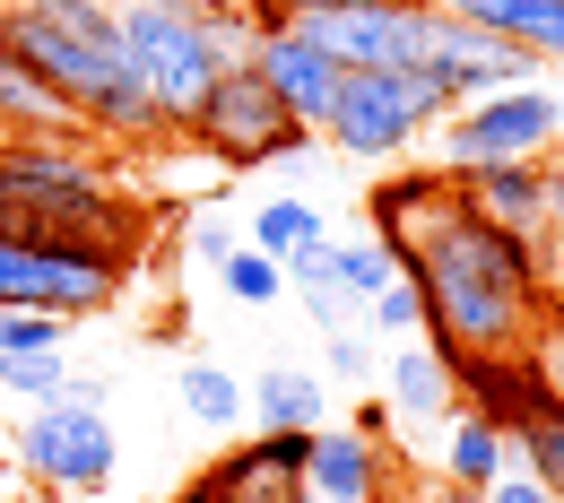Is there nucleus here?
Segmentation results:
<instances>
[{
	"label": "nucleus",
	"mask_w": 564,
	"mask_h": 503,
	"mask_svg": "<svg viewBox=\"0 0 564 503\" xmlns=\"http://www.w3.org/2000/svg\"><path fill=\"white\" fill-rule=\"evenodd\" d=\"M409 270L425 295V348L434 357H503V348H530L547 295H556V261L539 234H512L478 217L469 200L425 226L409 243Z\"/></svg>",
	"instance_id": "nucleus-1"
},
{
	"label": "nucleus",
	"mask_w": 564,
	"mask_h": 503,
	"mask_svg": "<svg viewBox=\"0 0 564 503\" xmlns=\"http://www.w3.org/2000/svg\"><path fill=\"white\" fill-rule=\"evenodd\" d=\"M0 234L9 243H113L140 252L148 209H131L96 156L70 140H0Z\"/></svg>",
	"instance_id": "nucleus-2"
},
{
	"label": "nucleus",
	"mask_w": 564,
	"mask_h": 503,
	"mask_svg": "<svg viewBox=\"0 0 564 503\" xmlns=\"http://www.w3.org/2000/svg\"><path fill=\"white\" fill-rule=\"evenodd\" d=\"M452 105L460 96H452L443 70H348L330 113H322V131H330L339 156H409Z\"/></svg>",
	"instance_id": "nucleus-3"
},
{
	"label": "nucleus",
	"mask_w": 564,
	"mask_h": 503,
	"mask_svg": "<svg viewBox=\"0 0 564 503\" xmlns=\"http://www.w3.org/2000/svg\"><path fill=\"white\" fill-rule=\"evenodd\" d=\"M183 131H192V147H200L209 165H226V174H243V165H286V156L313 147V131L270 96V78L252 70V62H226V70L209 78V96L192 105Z\"/></svg>",
	"instance_id": "nucleus-4"
},
{
	"label": "nucleus",
	"mask_w": 564,
	"mask_h": 503,
	"mask_svg": "<svg viewBox=\"0 0 564 503\" xmlns=\"http://www.w3.org/2000/svg\"><path fill=\"white\" fill-rule=\"evenodd\" d=\"M122 62L140 70V87L156 96V113L183 131L192 105L209 96V78L226 70L209 18L200 9H156V0H122Z\"/></svg>",
	"instance_id": "nucleus-5"
},
{
	"label": "nucleus",
	"mask_w": 564,
	"mask_h": 503,
	"mask_svg": "<svg viewBox=\"0 0 564 503\" xmlns=\"http://www.w3.org/2000/svg\"><path fill=\"white\" fill-rule=\"evenodd\" d=\"M122 252L113 243H9L0 234V304H44L62 321H87L122 295Z\"/></svg>",
	"instance_id": "nucleus-6"
},
{
	"label": "nucleus",
	"mask_w": 564,
	"mask_h": 503,
	"mask_svg": "<svg viewBox=\"0 0 564 503\" xmlns=\"http://www.w3.org/2000/svg\"><path fill=\"white\" fill-rule=\"evenodd\" d=\"M443 165L452 174H469V165H503V156H547L564 140V105L556 87H495V96H469V105H452L443 122Z\"/></svg>",
	"instance_id": "nucleus-7"
},
{
	"label": "nucleus",
	"mask_w": 564,
	"mask_h": 503,
	"mask_svg": "<svg viewBox=\"0 0 564 503\" xmlns=\"http://www.w3.org/2000/svg\"><path fill=\"white\" fill-rule=\"evenodd\" d=\"M434 0H373V9H313L295 18L339 70H425L434 53Z\"/></svg>",
	"instance_id": "nucleus-8"
},
{
	"label": "nucleus",
	"mask_w": 564,
	"mask_h": 503,
	"mask_svg": "<svg viewBox=\"0 0 564 503\" xmlns=\"http://www.w3.org/2000/svg\"><path fill=\"white\" fill-rule=\"evenodd\" d=\"M18 460L35 486H62V495H87L113 478V417L105 408H78V400H44L26 426H18Z\"/></svg>",
	"instance_id": "nucleus-9"
},
{
	"label": "nucleus",
	"mask_w": 564,
	"mask_h": 503,
	"mask_svg": "<svg viewBox=\"0 0 564 503\" xmlns=\"http://www.w3.org/2000/svg\"><path fill=\"white\" fill-rule=\"evenodd\" d=\"M443 364H452V400L478 408L495 434H521V426H539L547 408H564L530 348H503V357H443Z\"/></svg>",
	"instance_id": "nucleus-10"
},
{
	"label": "nucleus",
	"mask_w": 564,
	"mask_h": 503,
	"mask_svg": "<svg viewBox=\"0 0 564 503\" xmlns=\"http://www.w3.org/2000/svg\"><path fill=\"white\" fill-rule=\"evenodd\" d=\"M443 9V0H434ZM425 70L452 78V96L469 105V96H495V87H530L539 78V62L521 53V44H503V35H487V26H469V18H434V53H425Z\"/></svg>",
	"instance_id": "nucleus-11"
},
{
	"label": "nucleus",
	"mask_w": 564,
	"mask_h": 503,
	"mask_svg": "<svg viewBox=\"0 0 564 503\" xmlns=\"http://www.w3.org/2000/svg\"><path fill=\"white\" fill-rule=\"evenodd\" d=\"M252 70L270 78V96H279L286 113L304 122V131H322V113H330V96H339V62L304 35V26H270V35H252V53H243Z\"/></svg>",
	"instance_id": "nucleus-12"
},
{
	"label": "nucleus",
	"mask_w": 564,
	"mask_h": 503,
	"mask_svg": "<svg viewBox=\"0 0 564 503\" xmlns=\"http://www.w3.org/2000/svg\"><path fill=\"white\" fill-rule=\"evenodd\" d=\"M452 200H460V174H452V165H400V174H382V183L365 192V234L400 261Z\"/></svg>",
	"instance_id": "nucleus-13"
},
{
	"label": "nucleus",
	"mask_w": 564,
	"mask_h": 503,
	"mask_svg": "<svg viewBox=\"0 0 564 503\" xmlns=\"http://www.w3.org/2000/svg\"><path fill=\"white\" fill-rule=\"evenodd\" d=\"M304 495L313 503H373V495H391V451L365 442L356 426H313Z\"/></svg>",
	"instance_id": "nucleus-14"
},
{
	"label": "nucleus",
	"mask_w": 564,
	"mask_h": 503,
	"mask_svg": "<svg viewBox=\"0 0 564 503\" xmlns=\"http://www.w3.org/2000/svg\"><path fill=\"white\" fill-rule=\"evenodd\" d=\"M460 200L512 234H547V156H503V165H469Z\"/></svg>",
	"instance_id": "nucleus-15"
},
{
	"label": "nucleus",
	"mask_w": 564,
	"mask_h": 503,
	"mask_svg": "<svg viewBox=\"0 0 564 503\" xmlns=\"http://www.w3.org/2000/svg\"><path fill=\"white\" fill-rule=\"evenodd\" d=\"M443 9L503 35V44H521L530 62H564V0H443Z\"/></svg>",
	"instance_id": "nucleus-16"
},
{
	"label": "nucleus",
	"mask_w": 564,
	"mask_h": 503,
	"mask_svg": "<svg viewBox=\"0 0 564 503\" xmlns=\"http://www.w3.org/2000/svg\"><path fill=\"white\" fill-rule=\"evenodd\" d=\"M460 400H452V364L434 357V348H391V417L400 426H443Z\"/></svg>",
	"instance_id": "nucleus-17"
},
{
	"label": "nucleus",
	"mask_w": 564,
	"mask_h": 503,
	"mask_svg": "<svg viewBox=\"0 0 564 503\" xmlns=\"http://www.w3.org/2000/svg\"><path fill=\"white\" fill-rule=\"evenodd\" d=\"M279 270H286V287L304 295V313H313L322 330H348L356 313H365V304H356V295L339 287V243H330V234H322V243H295Z\"/></svg>",
	"instance_id": "nucleus-18"
},
{
	"label": "nucleus",
	"mask_w": 564,
	"mask_h": 503,
	"mask_svg": "<svg viewBox=\"0 0 564 503\" xmlns=\"http://www.w3.org/2000/svg\"><path fill=\"white\" fill-rule=\"evenodd\" d=\"M243 417H261V426H322L330 391L304 364H261V382H243Z\"/></svg>",
	"instance_id": "nucleus-19"
},
{
	"label": "nucleus",
	"mask_w": 564,
	"mask_h": 503,
	"mask_svg": "<svg viewBox=\"0 0 564 503\" xmlns=\"http://www.w3.org/2000/svg\"><path fill=\"white\" fill-rule=\"evenodd\" d=\"M512 469V434H495L478 408H452L443 417V478H460V486H487Z\"/></svg>",
	"instance_id": "nucleus-20"
},
{
	"label": "nucleus",
	"mask_w": 564,
	"mask_h": 503,
	"mask_svg": "<svg viewBox=\"0 0 564 503\" xmlns=\"http://www.w3.org/2000/svg\"><path fill=\"white\" fill-rule=\"evenodd\" d=\"M174 391H183V417H192V426H209V434L243 426V373H226L217 357H192Z\"/></svg>",
	"instance_id": "nucleus-21"
},
{
	"label": "nucleus",
	"mask_w": 564,
	"mask_h": 503,
	"mask_svg": "<svg viewBox=\"0 0 564 503\" xmlns=\"http://www.w3.org/2000/svg\"><path fill=\"white\" fill-rule=\"evenodd\" d=\"M200 478H209V486H217L226 503H286V495H295V486H279V478H270L261 442H235V451H217Z\"/></svg>",
	"instance_id": "nucleus-22"
},
{
	"label": "nucleus",
	"mask_w": 564,
	"mask_h": 503,
	"mask_svg": "<svg viewBox=\"0 0 564 503\" xmlns=\"http://www.w3.org/2000/svg\"><path fill=\"white\" fill-rule=\"evenodd\" d=\"M322 234H330V217L313 200H261L252 209V252H270V261H286L295 243H322Z\"/></svg>",
	"instance_id": "nucleus-23"
},
{
	"label": "nucleus",
	"mask_w": 564,
	"mask_h": 503,
	"mask_svg": "<svg viewBox=\"0 0 564 503\" xmlns=\"http://www.w3.org/2000/svg\"><path fill=\"white\" fill-rule=\"evenodd\" d=\"M512 469H530L539 486H556V495H564V408H547L539 426L512 434Z\"/></svg>",
	"instance_id": "nucleus-24"
},
{
	"label": "nucleus",
	"mask_w": 564,
	"mask_h": 503,
	"mask_svg": "<svg viewBox=\"0 0 564 503\" xmlns=\"http://www.w3.org/2000/svg\"><path fill=\"white\" fill-rule=\"evenodd\" d=\"M62 382H70V357L62 348H35V357H0V391L9 400H62Z\"/></svg>",
	"instance_id": "nucleus-25"
},
{
	"label": "nucleus",
	"mask_w": 564,
	"mask_h": 503,
	"mask_svg": "<svg viewBox=\"0 0 564 503\" xmlns=\"http://www.w3.org/2000/svg\"><path fill=\"white\" fill-rule=\"evenodd\" d=\"M217 278H226L235 304H279V295H286V270L270 261V252H252V243H235V252L217 261Z\"/></svg>",
	"instance_id": "nucleus-26"
},
{
	"label": "nucleus",
	"mask_w": 564,
	"mask_h": 503,
	"mask_svg": "<svg viewBox=\"0 0 564 503\" xmlns=\"http://www.w3.org/2000/svg\"><path fill=\"white\" fill-rule=\"evenodd\" d=\"M70 321L44 313V304H0V357H35V348H62Z\"/></svg>",
	"instance_id": "nucleus-27"
},
{
	"label": "nucleus",
	"mask_w": 564,
	"mask_h": 503,
	"mask_svg": "<svg viewBox=\"0 0 564 503\" xmlns=\"http://www.w3.org/2000/svg\"><path fill=\"white\" fill-rule=\"evenodd\" d=\"M400 270H409V252L391 261V252H382L373 234H365V243H339V287H348L356 304H365V295H382L391 278H400Z\"/></svg>",
	"instance_id": "nucleus-28"
},
{
	"label": "nucleus",
	"mask_w": 564,
	"mask_h": 503,
	"mask_svg": "<svg viewBox=\"0 0 564 503\" xmlns=\"http://www.w3.org/2000/svg\"><path fill=\"white\" fill-rule=\"evenodd\" d=\"M365 313H373V321H382L391 339H417V330H425V295H417V270H400V278H391L382 295H365Z\"/></svg>",
	"instance_id": "nucleus-29"
},
{
	"label": "nucleus",
	"mask_w": 564,
	"mask_h": 503,
	"mask_svg": "<svg viewBox=\"0 0 564 503\" xmlns=\"http://www.w3.org/2000/svg\"><path fill=\"white\" fill-rule=\"evenodd\" d=\"M252 442H261V460H270V478L304 495V460H313V426H261Z\"/></svg>",
	"instance_id": "nucleus-30"
},
{
	"label": "nucleus",
	"mask_w": 564,
	"mask_h": 503,
	"mask_svg": "<svg viewBox=\"0 0 564 503\" xmlns=\"http://www.w3.org/2000/svg\"><path fill=\"white\" fill-rule=\"evenodd\" d=\"M530 357L547 373V391L564 400V295H547V313H539V330H530Z\"/></svg>",
	"instance_id": "nucleus-31"
},
{
	"label": "nucleus",
	"mask_w": 564,
	"mask_h": 503,
	"mask_svg": "<svg viewBox=\"0 0 564 503\" xmlns=\"http://www.w3.org/2000/svg\"><path fill=\"white\" fill-rule=\"evenodd\" d=\"M235 9L252 18V35H270V26H295L313 9H373V0H235Z\"/></svg>",
	"instance_id": "nucleus-32"
},
{
	"label": "nucleus",
	"mask_w": 564,
	"mask_h": 503,
	"mask_svg": "<svg viewBox=\"0 0 564 503\" xmlns=\"http://www.w3.org/2000/svg\"><path fill=\"white\" fill-rule=\"evenodd\" d=\"M478 495H487V503H564L556 486H539V478H530V469H503V478H487V486H478Z\"/></svg>",
	"instance_id": "nucleus-33"
},
{
	"label": "nucleus",
	"mask_w": 564,
	"mask_h": 503,
	"mask_svg": "<svg viewBox=\"0 0 564 503\" xmlns=\"http://www.w3.org/2000/svg\"><path fill=\"white\" fill-rule=\"evenodd\" d=\"M539 243H547V261L564 270V156L556 147H547V234H539Z\"/></svg>",
	"instance_id": "nucleus-34"
},
{
	"label": "nucleus",
	"mask_w": 564,
	"mask_h": 503,
	"mask_svg": "<svg viewBox=\"0 0 564 503\" xmlns=\"http://www.w3.org/2000/svg\"><path fill=\"white\" fill-rule=\"evenodd\" d=\"M330 373H339V382H365V373H373V357H365L356 330H330Z\"/></svg>",
	"instance_id": "nucleus-35"
},
{
	"label": "nucleus",
	"mask_w": 564,
	"mask_h": 503,
	"mask_svg": "<svg viewBox=\"0 0 564 503\" xmlns=\"http://www.w3.org/2000/svg\"><path fill=\"white\" fill-rule=\"evenodd\" d=\"M192 252H200V261H226V252H235V226H226V217H192Z\"/></svg>",
	"instance_id": "nucleus-36"
},
{
	"label": "nucleus",
	"mask_w": 564,
	"mask_h": 503,
	"mask_svg": "<svg viewBox=\"0 0 564 503\" xmlns=\"http://www.w3.org/2000/svg\"><path fill=\"white\" fill-rule=\"evenodd\" d=\"M356 434L391 451V434H400V417H391V400H365V408H356Z\"/></svg>",
	"instance_id": "nucleus-37"
},
{
	"label": "nucleus",
	"mask_w": 564,
	"mask_h": 503,
	"mask_svg": "<svg viewBox=\"0 0 564 503\" xmlns=\"http://www.w3.org/2000/svg\"><path fill=\"white\" fill-rule=\"evenodd\" d=\"M400 503H487L478 486H460V478H425L417 495H400Z\"/></svg>",
	"instance_id": "nucleus-38"
},
{
	"label": "nucleus",
	"mask_w": 564,
	"mask_h": 503,
	"mask_svg": "<svg viewBox=\"0 0 564 503\" xmlns=\"http://www.w3.org/2000/svg\"><path fill=\"white\" fill-rule=\"evenodd\" d=\"M62 400H78V408H105V382H96V373H70V382H62Z\"/></svg>",
	"instance_id": "nucleus-39"
},
{
	"label": "nucleus",
	"mask_w": 564,
	"mask_h": 503,
	"mask_svg": "<svg viewBox=\"0 0 564 503\" xmlns=\"http://www.w3.org/2000/svg\"><path fill=\"white\" fill-rule=\"evenodd\" d=\"M165 503H226V495H217L209 478H192V486H183V495H165Z\"/></svg>",
	"instance_id": "nucleus-40"
},
{
	"label": "nucleus",
	"mask_w": 564,
	"mask_h": 503,
	"mask_svg": "<svg viewBox=\"0 0 564 503\" xmlns=\"http://www.w3.org/2000/svg\"><path fill=\"white\" fill-rule=\"evenodd\" d=\"M156 9H209V0H156Z\"/></svg>",
	"instance_id": "nucleus-41"
},
{
	"label": "nucleus",
	"mask_w": 564,
	"mask_h": 503,
	"mask_svg": "<svg viewBox=\"0 0 564 503\" xmlns=\"http://www.w3.org/2000/svg\"><path fill=\"white\" fill-rule=\"evenodd\" d=\"M0 9H26V0H0Z\"/></svg>",
	"instance_id": "nucleus-42"
},
{
	"label": "nucleus",
	"mask_w": 564,
	"mask_h": 503,
	"mask_svg": "<svg viewBox=\"0 0 564 503\" xmlns=\"http://www.w3.org/2000/svg\"><path fill=\"white\" fill-rule=\"evenodd\" d=\"M556 295H564V278H556Z\"/></svg>",
	"instance_id": "nucleus-43"
},
{
	"label": "nucleus",
	"mask_w": 564,
	"mask_h": 503,
	"mask_svg": "<svg viewBox=\"0 0 564 503\" xmlns=\"http://www.w3.org/2000/svg\"><path fill=\"white\" fill-rule=\"evenodd\" d=\"M286 503H295V495H286Z\"/></svg>",
	"instance_id": "nucleus-44"
}]
</instances>
